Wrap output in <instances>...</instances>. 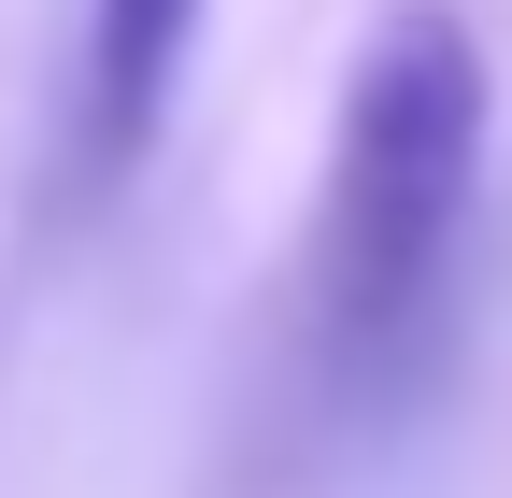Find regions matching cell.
<instances>
[{"mask_svg": "<svg viewBox=\"0 0 512 498\" xmlns=\"http://www.w3.org/2000/svg\"><path fill=\"white\" fill-rule=\"evenodd\" d=\"M214 0H86L72 29V114H57V200L100 214L114 185H143L171 100H185V57H200Z\"/></svg>", "mask_w": 512, "mask_h": 498, "instance_id": "obj_2", "label": "cell"}, {"mask_svg": "<svg viewBox=\"0 0 512 498\" xmlns=\"http://www.w3.org/2000/svg\"><path fill=\"white\" fill-rule=\"evenodd\" d=\"M484 214V43L456 0H384L342 57L328 171L299 242V356L342 413H384L427 370Z\"/></svg>", "mask_w": 512, "mask_h": 498, "instance_id": "obj_1", "label": "cell"}]
</instances>
